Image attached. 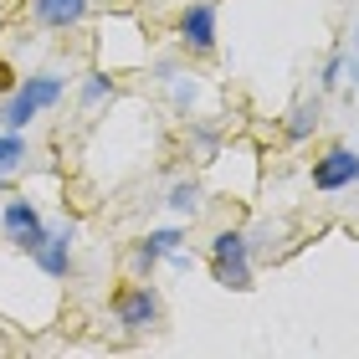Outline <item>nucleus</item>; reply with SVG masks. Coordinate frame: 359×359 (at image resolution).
I'll return each mask as SVG.
<instances>
[{"instance_id": "6e6552de", "label": "nucleus", "mask_w": 359, "mask_h": 359, "mask_svg": "<svg viewBox=\"0 0 359 359\" xmlns=\"http://www.w3.org/2000/svg\"><path fill=\"white\" fill-rule=\"evenodd\" d=\"M41 262V272H52V277H67V262H72V231H46L36 241V252H31Z\"/></svg>"}, {"instance_id": "ddd939ff", "label": "nucleus", "mask_w": 359, "mask_h": 359, "mask_svg": "<svg viewBox=\"0 0 359 359\" xmlns=\"http://www.w3.org/2000/svg\"><path fill=\"white\" fill-rule=\"evenodd\" d=\"M313 123H318V118H313V108H298V113H292V123H287V134H292V139H303Z\"/></svg>"}, {"instance_id": "9d476101", "label": "nucleus", "mask_w": 359, "mask_h": 359, "mask_svg": "<svg viewBox=\"0 0 359 359\" xmlns=\"http://www.w3.org/2000/svg\"><path fill=\"white\" fill-rule=\"evenodd\" d=\"M21 159H26V144H21V134H15V128H6V134H0V175H11Z\"/></svg>"}, {"instance_id": "423d86ee", "label": "nucleus", "mask_w": 359, "mask_h": 359, "mask_svg": "<svg viewBox=\"0 0 359 359\" xmlns=\"http://www.w3.org/2000/svg\"><path fill=\"white\" fill-rule=\"evenodd\" d=\"M180 41L190 52H210L216 46V6L210 0H190L185 15H180Z\"/></svg>"}, {"instance_id": "39448f33", "label": "nucleus", "mask_w": 359, "mask_h": 359, "mask_svg": "<svg viewBox=\"0 0 359 359\" xmlns=\"http://www.w3.org/2000/svg\"><path fill=\"white\" fill-rule=\"evenodd\" d=\"M359 180V154L354 149H329L323 159H313V190H349Z\"/></svg>"}, {"instance_id": "f257e3e1", "label": "nucleus", "mask_w": 359, "mask_h": 359, "mask_svg": "<svg viewBox=\"0 0 359 359\" xmlns=\"http://www.w3.org/2000/svg\"><path fill=\"white\" fill-rule=\"evenodd\" d=\"M57 97H62V77H57V72H36V77H26V83H15V88H11L6 108H0V123L21 134V128L36 118L41 108H52Z\"/></svg>"}, {"instance_id": "f8f14e48", "label": "nucleus", "mask_w": 359, "mask_h": 359, "mask_svg": "<svg viewBox=\"0 0 359 359\" xmlns=\"http://www.w3.org/2000/svg\"><path fill=\"white\" fill-rule=\"evenodd\" d=\"M103 97H113V83L103 72H88V83H83V103L93 108V103H103Z\"/></svg>"}, {"instance_id": "9b49d317", "label": "nucleus", "mask_w": 359, "mask_h": 359, "mask_svg": "<svg viewBox=\"0 0 359 359\" xmlns=\"http://www.w3.org/2000/svg\"><path fill=\"white\" fill-rule=\"evenodd\" d=\"M170 205L180 210V216H195V210H201V185H175L170 190Z\"/></svg>"}, {"instance_id": "f03ea898", "label": "nucleus", "mask_w": 359, "mask_h": 359, "mask_svg": "<svg viewBox=\"0 0 359 359\" xmlns=\"http://www.w3.org/2000/svg\"><path fill=\"white\" fill-rule=\"evenodd\" d=\"M210 277L221 287H236V292L252 287V257H247V236L241 231H221L210 241Z\"/></svg>"}, {"instance_id": "20e7f679", "label": "nucleus", "mask_w": 359, "mask_h": 359, "mask_svg": "<svg viewBox=\"0 0 359 359\" xmlns=\"http://www.w3.org/2000/svg\"><path fill=\"white\" fill-rule=\"evenodd\" d=\"M0 226H6V241L11 247H21V252H36V241L46 236V221H41V210L26 201V195H11L6 210H0Z\"/></svg>"}, {"instance_id": "1a4fd4ad", "label": "nucleus", "mask_w": 359, "mask_h": 359, "mask_svg": "<svg viewBox=\"0 0 359 359\" xmlns=\"http://www.w3.org/2000/svg\"><path fill=\"white\" fill-rule=\"evenodd\" d=\"M180 247V226H165V231H149L139 241V252H134V262H139V272H154L159 267V257H170Z\"/></svg>"}, {"instance_id": "2eb2a0df", "label": "nucleus", "mask_w": 359, "mask_h": 359, "mask_svg": "<svg viewBox=\"0 0 359 359\" xmlns=\"http://www.w3.org/2000/svg\"><path fill=\"white\" fill-rule=\"evenodd\" d=\"M0 190H6V175H0Z\"/></svg>"}, {"instance_id": "7ed1b4c3", "label": "nucleus", "mask_w": 359, "mask_h": 359, "mask_svg": "<svg viewBox=\"0 0 359 359\" xmlns=\"http://www.w3.org/2000/svg\"><path fill=\"white\" fill-rule=\"evenodd\" d=\"M113 313H118V323L128 334H144V329L159 323V292L149 283H123L113 292Z\"/></svg>"}, {"instance_id": "4468645a", "label": "nucleus", "mask_w": 359, "mask_h": 359, "mask_svg": "<svg viewBox=\"0 0 359 359\" xmlns=\"http://www.w3.org/2000/svg\"><path fill=\"white\" fill-rule=\"evenodd\" d=\"M11 88H15V72L6 67V62H0V93H11Z\"/></svg>"}, {"instance_id": "0eeeda50", "label": "nucleus", "mask_w": 359, "mask_h": 359, "mask_svg": "<svg viewBox=\"0 0 359 359\" xmlns=\"http://www.w3.org/2000/svg\"><path fill=\"white\" fill-rule=\"evenodd\" d=\"M31 15H36V26H46V31H67L88 15V0H31Z\"/></svg>"}]
</instances>
